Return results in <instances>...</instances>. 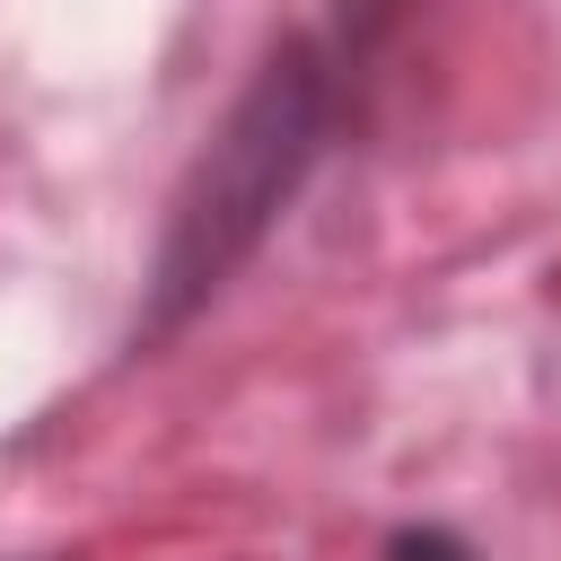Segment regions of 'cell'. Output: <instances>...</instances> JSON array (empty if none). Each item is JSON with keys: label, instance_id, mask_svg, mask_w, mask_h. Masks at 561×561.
Segmentation results:
<instances>
[{"label": "cell", "instance_id": "cell-1", "mask_svg": "<svg viewBox=\"0 0 561 561\" xmlns=\"http://www.w3.org/2000/svg\"><path fill=\"white\" fill-rule=\"evenodd\" d=\"M386 561H473V552H465L456 535H430V526H421V535H394Z\"/></svg>", "mask_w": 561, "mask_h": 561}]
</instances>
